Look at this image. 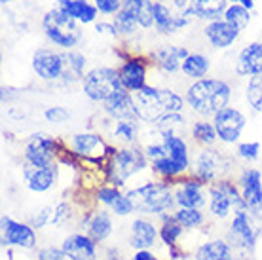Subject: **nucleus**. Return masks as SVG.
<instances>
[{
	"instance_id": "c9c22d12",
	"label": "nucleus",
	"mask_w": 262,
	"mask_h": 260,
	"mask_svg": "<svg viewBox=\"0 0 262 260\" xmlns=\"http://www.w3.org/2000/svg\"><path fill=\"white\" fill-rule=\"evenodd\" d=\"M190 135L200 146H211V144H215V141L219 139L215 125L211 124V122H205V120L194 122V125H192V129H190Z\"/></svg>"
},
{
	"instance_id": "09e8293b",
	"label": "nucleus",
	"mask_w": 262,
	"mask_h": 260,
	"mask_svg": "<svg viewBox=\"0 0 262 260\" xmlns=\"http://www.w3.org/2000/svg\"><path fill=\"white\" fill-rule=\"evenodd\" d=\"M38 260H69V258H67L63 247H53V245H50V247L40 249Z\"/></svg>"
},
{
	"instance_id": "58836bf2",
	"label": "nucleus",
	"mask_w": 262,
	"mask_h": 260,
	"mask_svg": "<svg viewBox=\"0 0 262 260\" xmlns=\"http://www.w3.org/2000/svg\"><path fill=\"white\" fill-rule=\"evenodd\" d=\"M245 99L249 106L255 112H262V74L251 76L247 90H245Z\"/></svg>"
},
{
	"instance_id": "a18cd8bd",
	"label": "nucleus",
	"mask_w": 262,
	"mask_h": 260,
	"mask_svg": "<svg viewBox=\"0 0 262 260\" xmlns=\"http://www.w3.org/2000/svg\"><path fill=\"white\" fill-rule=\"evenodd\" d=\"M112 213L114 215H118V216H127V215H133L135 213V207H133V202L129 200V196L127 194H122L116 200V202L112 203Z\"/></svg>"
},
{
	"instance_id": "2f4dec72",
	"label": "nucleus",
	"mask_w": 262,
	"mask_h": 260,
	"mask_svg": "<svg viewBox=\"0 0 262 260\" xmlns=\"http://www.w3.org/2000/svg\"><path fill=\"white\" fill-rule=\"evenodd\" d=\"M124 10L137 19L139 27L150 29L154 27V2L152 0H122Z\"/></svg>"
},
{
	"instance_id": "f03ea898",
	"label": "nucleus",
	"mask_w": 262,
	"mask_h": 260,
	"mask_svg": "<svg viewBox=\"0 0 262 260\" xmlns=\"http://www.w3.org/2000/svg\"><path fill=\"white\" fill-rule=\"evenodd\" d=\"M133 97H135V103H137L139 116L146 124L156 125L167 114L183 112L184 109V99L179 95L177 91L165 90V88L144 85L143 90L135 91Z\"/></svg>"
},
{
	"instance_id": "4468645a",
	"label": "nucleus",
	"mask_w": 262,
	"mask_h": 260,
	"mask_svg": "<svg viewBox=\"0 0 262 260\" xmlns=\"http://www.w3.org/2000/svg\"><path fill=\"white\" fill-rule=\"evenodd\" d=\"M57 141L46 135H33L25 144V163L36 165V167H44V165H52L57 156Z\"/></svg>"
},
{
	"instance_id": "9d476101",
	"label": "nucleus",
	"mask_w": 262,
	"mask_h": 260,
	"mask_svg": "<svg viewBox=\"0 0 262 260\" xmlns=\"http://www.w3.org/2000/svg\"><path fill=\"white\" fill-rule=\"evenodd\" d=\"M71 150L72 154L84 158L88 162L101 163L103 160L108 158L116 152V148H112L105 143V139L99 133H76L71 139Z\"/></svg>"
},
{
	"instance_id": "49530a36",
	"label": "nucleus",
	"mask_w": 262,
	"mask_h": 260,
	"mask_svg": "<svg viewBox=\"0 0 262 260\" xmlns=\"http://www.w3.org/2000/svg\"><path fill=\"white\" fill-rule=\"evenodd\" d=\"M44 118L52 124H65L67 120L71 118V112L63 109V106H50L44 111Z\"/></svg>"
},
{
	"instance_id": "864d4df0",
	"label": "nucleus",
	"mask_w": 262,
	"mask_h": 260,
	"mask_svg": "<svg viewBox=\"0 0 262 260\" xmlns=\"http://www.w3.org/2000/svg\"><path fill=\"white\" fill-rule=\"evenodd\" d=\"M232 4H242V6L249 8V10H253L255 8V0H230Z\"/></svg>"
},
{
	"instance_id": "412c9836",
	"label": "nucleus",
	"mask_w": 262,
	"mask_h": 260,
	"mask_svg": "<svg viewBox=\"0 0 262 260\" xmlns=\"http://www.w3.org/2000/svg\"><path fill=\"white\" fill-rule=\"evenodd\" d=\"M239 29H236L234 25H230L226 19H215L209 21L207 27L203 29L205 38L209 40V44L216 50H226L239 38Z\"/></svg>"
},
{
	"instance_id": "f257e3e1",
	"label": "nucleus",
	"mask_w": 262,
	"mask_h": 260,
	"mask_svg": "<svg viewBox=\"0 0 262 260\" xmlns=\"http://www.w3.org/2000/svg\"><path fill=\"white\" fill-rule=\"evenodd\" d=\"M232 97V88L221 78L194 80L186 90V103L200 116H215L219 111L226 109Z\"/></svg>"
},
{
	"instance_id": "c03bdc74",
	"label": "nucleus",
	"mask_w": 262,
	"mask_h": 260,
	"mask_svg": "<svg viewBox=\"0 0 262 260\" xmlns=\"http://www.w3.org/2000/svg\"><path fill=\"white\" fill-rule=\"evenodd\" d=\"M237 156L245 162H255L260 156V143H242L237 146Z\"/></svg>"
},
{
	"instance_id": "9b49d317",
	"label": "nucleus",
	"mask_w": 262,
	"mask_h": 260,
	"mask_svg": "<svg viewBox=\"0 0 262 260\" xmlns=\"http://www.w3.org/2000/svg\"><path fill=\"white\" fill-rule=\"evenodd\" d=\"M213 125L216 129L219 141H223L226 144H234L239 141L242 131L247 125V118L243 116L242 111H237L234 106H226L213 116Z\"/></svg>"
},
{
	"instance_id": "6e6d98bb",
	"label": "nucleus",
	"mask_w": 262,
	"mask_h": 260,
	"mask_svg": "<svg viewBox=\"0 0 262 260\" xmlns=\"http://www.w3.org/2000/svg\"><path fill=\"white\" fill-rule=\"evenodd\" d=\"M228 260H239V258H234V256H232V258H228Z\"/></svg>"
},
{
	"instance_id": "f3484780",
	"label": "nucleus",
	"mask_w": 262,
	"mask_h": 260,
	"mask_svg": "<svg viewBox=\"0 0 262 260\" xmlns=\"http://www.w3.org/2000/svg\"><path fill=\"white\" fill-rule=\"evenodd\" d=\"M103 111L112 120H141L135 97L127 90L118 91L116 95L106 99L103 103Z\"/></svg>"
},
{
	"instance_id": "79ce46f5",
	"label": "nucleus",
	"mask_w": 262,
	"mask_h": 260,
	"mask_svg": "<svg viewBox=\"0 0 262 260\" xmlns=\"http://www.w3.org/2000/svg\"><path fill=\"white\" fill-rule=\"evenodd\" d=\"M95 196H97V202H101L103 205H106V207H112V203L116 202L122 194H120L118 186L111 184V186H101Z\"/></svg>"
},
{
	"instance_id": "72a5a7b5",
	"label": "nucleus",
	"mask_w": 262,
	"mask_h": 260,
	"mask_svg": "<svg viewBox=\"0 0 262 260\" xmlns=\"http://www.w3.org/2000/svg\"><path fill=\"white\" fill-rule=\"evenodd\" d=\"M139 122L141 120H116L114 122V127H112V137L124 143L125 146H131V144L137 143V137H139Z\"/></svg>"
},
{
	"instance_id": "ddd939ff",
	"label": "nucleus",
	"mask_w": 262,
	"mask_h": 260,
	"mask_svg": "<svg viewBox=\"0 0 262 260\" xmlns=\"http://www.w3.org/2000/svg\"><path fill=\"white\" fill-rule=\"evenodd\" d=\"M237 186H239V192H242V198L245 205H247V211H249L253 216L262 215V175L258 169H253V167H245L242 171V175L237 179Z\"/></svg>"
},
{
	"instance_id": "ea45409f",
	"label": "nucleus",
	"mask_w": 262,
	"mask_h": 260,
	"mask_svg": "<svg viewBox=\"0 0 262 260\" xmlns=\"http://www.w3.org/2000/svg\"><path fill=\"white\" fill-rule=\"evenodd\" d=\"M114 27H116V33L120 34V36H131V34L137 31V27H139V23H137V19L131 15L127 10H120L116 15H114Z\"/></svg>"
},
{
	"instance_id": "4d7b16f0",
	"label": "nucleus",
	"mask_w": 262,
	"mask_h": 260,
	"mask_svg": "<svg viewBox=\"0 0 262 260\" xmlns=\"http://www.w3.org/2000/svg\"><path fill=\"white\" fill-rule=\"evenodd\" d=\"M260 42H262V34H260Z\"/></svg>"
},
{
	"instance_id": "f8f14e48",
	"label": "nucleus",
	"mask_w": 262,
	"mask_h": 260,
	"mask_svg": "<svg viewBox=\"0 0 262 260\" xmlns=\"http://www.w3.org/2000/svg\"><path fill=\"white\" fill-rule=\"evenodd\" d=\"M0 224H2V245L4 247H17L25 251L36 247V234L29 222H17L4 215Z\"/></svg>"
},
{
	"instance_id": "4c0bfd02",
	"label": "nucleus",
	"mask_w": 262,
	"mask_h": 260,
	"mask_svg": "<svg viewBox=\"0 0 262 260\" xmlns=\"http://www.w3.org/2000/svg\"><path fill=\"white\" fill-rule=\"evenodd\" d=\"M175 221L181 224L186 230H192V228L202 226L205 222V216H203L202 209H186V207H179L175 211Z\"/></svg>"
},
{
	"instance_id": "de8ad7c7",
	"label": "nucleus",
	"mask_w": 262,
	"mask_h": 260,
	"mask_svg": "<svg viewBox=\"0 0 262 260\" xmlns=\"http://www.w3.org/2000/svg\"><path fill=\"white\" fill-rule=\"evenodd\" d=\"M93 4L97 6V10L105 15H116V13L124 8L122 0H93Z\"/></svg>"
},
{
	"instance_id": "bb28decb",
	"label": "nucleus",
	"mask_w": 262,
	"mask_h": 260,
	"mask_svg": "<svg viewBox=\"0 0 262 260\" xmlns=\"http://www.w3.org/2000/svg\"><path fill=\"white\" fill-rule=\"evenodd\" d=\"M57 8L78 23H93L99 12L97 6L88 0H57Z\"/></svg>"
},
{
	"instance_id": "a878e982",
	"label": "nucleus",
	"mask_w": 262,
	"mask_h": 260,
	"mask_svg": "<svg viewBox=\"0 0 262 260\" xmlns=\"http://www.w3.org/2000/svg\"><path fill=\"white\" fill-rule=\"evenodd\" d=\"M188 55H190L188 50L183 48V46L165 44L156 50V53H154V61H156V65L164 72L173 74V72H177L179 69H183V61L188 57Z\"/></svg>"
},
{
	"instance_id": "37998d69",
	"label": "nucleus",
	"mask_w": 262,
	"mask_h": 260,
	"mask_svg": "<svg viewBox=\"0 0 262 260\" xmlns=\"http://www.w3.org/2000/svg\"><path fill=\"white\" fill-rule=\"evenodd\" d=\"M71 216H72V207L67 202H61L59 205L53 207L52 224L53 226H63V224H67V222L71 221Z\"/></svg>"
},
{
	"instance_id": "473e14b6",
	"label": "nucleus",
	"mask_w": 262,
	"mask_h": 260,
	"mask_svg": "<svg viewBox=\"0 0 262 260\" xmlns=\"http://www.w3.org/2000/svg\"><path fill=\"white\" fill-rule=\"evenodd\" d=\"M211 69V61L207 55H203V53H190L188 57L183 61V74L186 78H192V80H202L205 78V74L209 72Z\"/></svg>"
},
{
	"instance_id": "5fc2aeb1",
	"label": "nucleus",
	"mask_w": 262,
	"mask_h": 260,
	"mask_svg": "<svg viewBox=\"0 0 262 260\" xmlns=\"http://www.w3.org/2000/svg\"><path fill=\"white\" fill-rule=\"evenodd\" d=\"M8 2H13V0H2V4H8Z\"/></svg>"
},
{
	"instance_id": "1a4fd4ad",
	"label": "nucleus",
	"mask_w": 262,
	"mask_h": 260,
	"mask_svg": "<svg viewBox=\"0 0 262 260\" xmlns=\"http://www.w3.org/2000/svg\"><path fill=\"white\" fill-rule=\"evenodd\" d=\"M247 209L234 211V219L228 228V243L234 249H239L243 253H253L256 247V228L253 226V219Z\"/></svg>"
},
{
	"instance_id": "c756f323",
	"label": "nucleus",
	"mask_w": 262,
	"mask_h": 260,
	"mask_svg": "<svg viewBox=\"0 0 262 260\" xmlns=\"http://www.w3.org/2000/svg\"><path fill=\"white\" fill-rule=\"evenodd\" d=\"M112 230H114V221H112L111 213L105 211V209L95 211V213L90 216V221H88V234L92 235L97 243L108 240L112 234Z\"/></svg>"
},
{
	"instance_id": "dca6fc26",
	"label": "nucleus",
	"mask_w": 262,
	"mask_h": 260,
	"mask_svg": "<svg viewBox=\"0 0 262 260\" xmlns=\"http://www.w3.org/2000/svg\"><path fill=\"white\" fill-rule=\"evenodd\" d=\"M33 71L36 76L48 82L61 80L63 76V53H57L48 48H40L33 55Z\"/></svg>"
},
{
	"instance_id": "603ef678",
	"label": "nucleus",
	"mask_w": 262,
	"mask_h": 260,
	"mask_svg": "<svg viewBox=\"0 0 262 260\" xmlns=\"http://www.w3.org/2000/svg\"><path fill=\"white\" fill-rule=\"evenodd\" d=\"M171 2H173V6L177 8L179 12H186L192 4V0H171Z\"/></svg>"
},
{
	"instance_id": "2eb2a0df",
	"label": "nucleus",
	"mask_w": 262,
	"mask_h": 260,
	"mask_svg": "<svg viewBox=\"0 0 262 260\" xmlns=\"http://www.w3.org/2000/svg\"><path fill=\"white\" fill-rule=\"evenodd\" d=\"M205 182L200 181L198 177L192 179H179L175 184V202L177 207L186 209H203L207 203V196H205Z\"/></svg>"
},
{
	"instance_id": "6e6552de",
	"label": "nucleus",
	"mask_w": 262,
	"mask_h": 260,
	"mask_svg": "<svg viewBox=\"0 0 262 260\" xmlns=\"http://www.w3.org/2000/svg\"><path fill=\"white\" fill-rule=\"evenodd\" d=\"M232 169V160L226 154H223L221 150L215 148H203L196 154L194 158V177H198L200 181L205 184H213L216 181L226 179V175Z\"/></svg>"
},
{
	"instance_id": "c85d7f7f",
	"label": "nucleus",
	"mask_w": 262,
	"mask_h": 260,
	"mask_svg": "<svg viewBox=\"0 0 262 260\" xmlns=\"http://www.w3.org/2000/svg\"><path fill=\"white\" fill-rule=\"evenodd\" d=\"M234 256V247L228 240H211L194 251V260H228Z\"/></svg>"
},
{
	"instance_id": "cd10ccee",
	"label": "nucleus",
	"mask_w": 262,
	"mask_h": 260,
	"mask_svg": "<svg viewBox=\"0 0 262 260\" xmlns=\"http://www.w3.org/2000/svg\"><path fill=\"white\" fill-rule=\"evenodd\" d=\"M226 2L228 0H192L190 8L184 13H188L192 17L205 21H215L226 12Z\"/></svg>"
},
{
	"instance_id": "0eeeda50",
	"label": "nucleus",
	"mask_w": 262,
	"mask_h": 260,
	"mask_svg": "<svg viewBox=\"0 0 262 260\" xmlns=\"http://www.w3.org/2000/svg\"><path fill=\"white\" fill-rule=\"evenodd\" d=\"M232 207L234 211L237 209H247L245 202L242 198V192H239V186H236L234 182L226 181H216L213 184H209V213L215 219H228L230 213H232Z\"/></svg>"
},
{
	"instance_id": "aec40b11",
	"label": "nucleus",
	"mask_w": 262,
	"mask_h": 260,
	"mask_svg": "<svg viewBox=\"0 0 262 260\" xmlns=\"http://www.w3.org/2000/svg\"><path fill=\"white\" fill-rule=\"evenodd\" d=\"M188 25H190V15L188 13L181 12L177 15H173L165 2H162V0L154 2V27H156L158 33L173 34Z\"/></svg>"
},
{
	"instance_id": "7ed1b4c3",
	"label": "nucleus",
	"mask_w": 262,
	"mask_h": 260,
	"mask_svg": "<svg viewBox=\"0 0 262 260\" xmlns=\"http://www.w3.org/2000/svg\"><path fill=\"white\" fill-rule=\"evenodd\" d=\"M127 196L133 202L135 213H141V215L162 216L177 205L175 192L165 182H146L137 188H131Z\"/></svg>"
},
{
	"instance_id": "3c124183",
	"label": "nucleus",
	"mask_w": 262,
	"mask_h": 260,
	"mask_svg": "<svg viewBox=\"0 0 262 260\" xmlns=\"http://www.w3.org/2000/svg\"><path fill=\"white\" fill-rule=\"evenodd\" d=\"M131 260H160L154 253H150V249H143V251H135Z\"/></svg>"
},
{
	"instance_id": "a211bd4d",
	"label": "nucleus",
	"mask_w": 262,
	"mask_h": 260,
	"mask_svg": "<svg viewBox=\"0 0 262 260\" xmlns=\"http://www.w3.org/2000/svg\"><path fill=\"white\" fill-rule=\"evenodd\" d=\"M63 251L69 260H97V241L90 234H71L63 241Z\"/></svg>"
},
{
	"instance_id": "e433bc0d",
	"label": "nucleus",
	"mask_w": 262,
	"mask_h": 260,
	"mask_svg": "<svg viewBox=\"0 0 262 260\" xmlns=\"http://www.w3.org/2000/svg\"><path fill=\"white\" fill-rule=\"evenodd\" d=\"M224 19L228 21L230 25H234L239 31H245L251 23V10L242 6V4H230L224 12Z\"/></svg>"
},
{
	"instance_id": "f704fd0d",
	"label": "nucleus",
	"mask_w": 262,
	"mask_h": 260,
	"mask_svg": "<svg viewBox=\"0 0 262 260\" xmlns=\"http://www.w3.org/2000/svg\"><path fill=\"white\" fill-rule=\"evenodd\" d=\"M162 219V226H160V241L164 243L165 247H173L177 245L179 237L183 234L184 228L175 221L173 213H165V215L160 216Z\"/></svg>"
},
{
	"instance_id": "39448f33",
	"label": "nucleus",
	"mask_w": 262,
	"mask_h": 260,
	"mask_svg": "<svg viewBox=\"0 0 262 260\" xmlns=\"http://www.w3.org/2000/svg\"><path fill=\"white\" fill-rule=\"evenodd\" d=\"M148 165V158L144 154V148L139 146H124V148L116 150L111 158H108V181L114 186H124L131 177L146 169Z\"/></svg>"
},
{
	"instance_id": "20e7f679",
	"label": "nucleus",
	"mask_w": 262,
	"mask_h": 260,
	"mask_svg": "<svg viewBox=\"0 0 262 260\" xmlns=\"http://www.w3.org/2000/svg\"><path fill=\"white\" fill-rule=\"evenodd\" d=\"M42 29H44L46 38L63 50H72L82 40V29H80L78 21L63 13L59 8L44 13Z\"/></svg>"
},
{
	"instance_id": "7c9ffc66",
	"label": "nucleus",
	"mask_w": 262,
	"mask_h": 260,
	"mask_svg": "<svg viewBox=\"0 0 262 260\" xmlns=\"http://www.w3.org/2000/svg\"><path fill=\"white\" fill-rule=\"evenodd\" d=\"M88 74L85 72V57L78 52H67L63 53V76L61 80L67 84L78 82Z\"/></svg>"
},
{
	"instance_id": "423d86ee",
	"label": "nucleus",
	"mask_w": 262,
	"mask_h": 260,
	"mask_svg": "<svg viewBox=\"0 0 262 260\" xmlns=\"http://www.w3.org/2000/svg\"><path fill=\"white\" fill-rule=\"evenodd\" d=\"M84 93L90 101L95 103H105L106 99L116 95L118 91L124 90L120 72L111 67H95L84 76Z\"/></svg>"
},
{
	"instance_id": "8fccbe9b",
	"label": "nucleus",
	"mask_w": 262,
	"mask_h": 260,
	"mask_svg": "<svg viewBox=\"0 0 262 260\" xmlns=\"http://www.w3.org/2000/svg\"><path fill=\"white\" fill-rule=\"evenodd\" d=\"M95 33L108 34V36H118L114 23H105V21H99V23H95Z\"/></svg>"
},
{
	"instance_id": "b1692460",
	"label": "nucleus",
	"mask_w": 262,
	"mask_h": 260,
	"mask_svg": "<svg viewBox=\"0 0 262 260\" xmlns=\"http://www.w3.org/2000/svg\"><path fill=\"white\" fill-rule=\"evenodd\" d=\"M160 232L156 230L154 222L146 221V219H135L131 222L129 232V247L135 251H143V249H152L156 245Z\"/></svg>"
},
{
	"instance_id": "5701e85b",
	"label": "nucleus",
	"mask_w": 262,
	"mask_h": 260,
	"mask_svg": "<svg viewBox=\"0 0 262 260\" xmlns=\"http://www.w3.org/2000/svg\"><path fill=\"white\" fill-rule=\"evenodd\" d=\"M120 80H122V85L124 90L127 91H139L143 90L146 84V74H148V69H146V63L143 59H125V63L120 67Z\"/></svg>"
},
{
	"instance_id": "6ab92c4d",
	"label": "nucleus",
	"mask_w": 262,
	"mask_h": 260,
	"mask_svg": "<svg viewBox=\"0 0 262 260\" xmlns=\"http://www.w3.org/2000/svg\"><path fill=\"white\" fill-rule=\"evenodd\" d=\"M23 177H25L27 188L31 192L42 194V192H48L50 188H53V184L57 181V165L52 163V165L36 167V165L25 163L23 165Z\"/></svg>"
},
{
	"instance_id": "4be33fe9",
	"label": "nucleus",
	"mask_w": 262,
	"mask_h": 260,
	"mask_svg": "<svg viewBox=\"0 0 262 260\" xmlns=\"http://www.w3.org/2000/svg\"><path fill=\"white\" fill-rule=\"evenodd\" d=\"M158 135L162 137L165 154L177 163L183 169V173H186L190 167V152H188V144L183 141V137H179L173 129H158Z\"/></svg>"
},
{
	"instance_id": "a19ab883",
	"label": "nucleus",
	"mask_w": 262,
	"mask_h": 260,
	"mask_svg": "<svg viewBox=\"0 0 262 260\" xmlns=\"http://www.w3.org/2000/svg\"><path fill=\"white\" fill-rule=\"evenodd\" d=\"M52 219H53V207H42L38 211H34V215L29 216V224L33 228H36V230H40V228L52 224Z\"/></svg>"
},
{
	"instance_id": "393cba45",
	"label": "nucleus",
	"mask_w": 262,
	"mask_h": 260,
	"mask_svg": "<svg viewBox=\"0 0 262 260\" xmlns=\"http://www.w3.org/2000/svg\"><path fill=\"white\" fill-rule=\"evenodd\" d=\"M236 72L239 76L262 74V42H251L239 52L236 61Z\"/></svg>"
}]
</instances>
